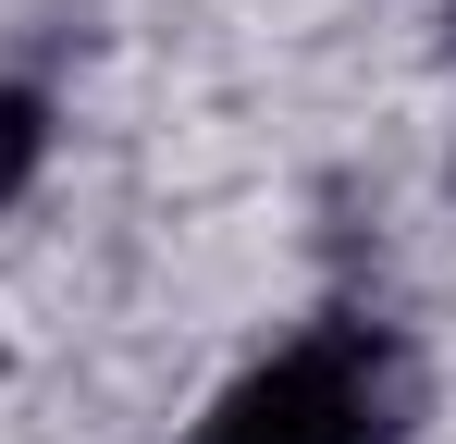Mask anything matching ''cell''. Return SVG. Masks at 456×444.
<instances>
[{"mask_svg": "<svg viewBox=\"0 0 456 444\" xmlns=\"http://www.w3.org/2000/svg\"><path fill=\"white\" fill-rule=\"evenodd\" d=\"M185 444H407V346L382 321H308L272 358H247L198 407Z\"/></svg>", "mask_w": 456, "mask_h": 444, "instance_id": "obj_1", "label": "cell"}, {"mask_svg": "<svg viewBox=\"0 0 456 444\" xmlns=\"http://www.w3.org/2000/svg\"><path fill=\"white\" fill-rule=\"evenodd\" d=\"M37 160H50V99L37 86H0V210L37 185Z\"/></svg>", "mask_w": 456, "mask_h": 444, "instance_id": "obj_2", "label": "cell"}, {"mask_svg": "<svg viewBox=\"0 0 456 444\" xmlns=\"http://www.w3.org/2000/svg\"><path fill=\"white\" fill-rule=\"evenodd\" d=\"M444 37H456V0H444Z\"/></svg>", "mask_w": 456, "mask_h": 444, "instance_id": "obj_3", "label": "cell"}]
</instances>
